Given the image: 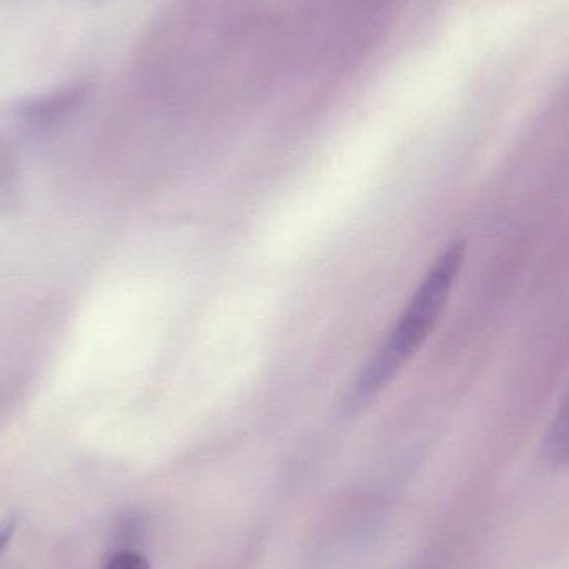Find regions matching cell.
I'll return each mask as SVG.
<instances>
[{
  "label": "cell",
  "instance_id": "obj_5",
  "mask_svg": "<svg viewBox=\"0 0 569 569\" xmlns=\"http://www.w3.org/2000/svg\"><path fill=\"white\" fill-rule=\"evenodd\" d=\"M103 569H150L149 561L136 551H117Z\"/></svg>",
  "mask_w": 569,
  "mask_h": 569
},
{
  "label": "cell",
  "instance_id": "obj_6",
  "mask_svg": "<svg viewBox=\"0 0 569 569\" xmlns=\"http://www.w3.org/2000/svg\"><path fill=\"white\" fill-rule=\"evenodd\" d=\"M17 523H19V518H17L16 513L6 515L0 520V555L6 550L9 541L12 540L13 533L17 530Z\"/></svg>",
  "mask_w": 569,
  "mask_h": 569
},
{
  "label": "cell",
  "instance_id": "obj_3",
  "mask_svg": "<svg viewBox=\"0 0 569 569\" xmlns=\"http://www.w3.org/2000/svg\"><path fill=\"white\" fill-rule=\"evenodd\" d=\"M543 450L555 467H569V390L548 428Z\"/></svg>",
  "mask_w": 569,
  "mask_h": 569
},
{
  "label": "cell",
  "instance_id": "obj_4",
  "mask_svg": "<svg viewBox=\"0 0 569 569\" xmlns=\"http://www.w3.org/2000/svg\"><path fill=\"white\" fill-rule=\"evenodd\" d=\"M20 202V176L16 157L0 143V216L12 212Z\"/></svg>",
  "mask_w": 569,
  "mask_h": 569
},
{
  "label": "cell",
  "instance_id": "obj_2",
  "mask_svg": "<svg viewBox=\"0 0 569 569\" xmlns=\"http://www.w3.org/2000/svg\"><path fill=\"white\" fill-rule=\"evenodd\" d=\"M86 97V87L76 86L47 93L22 103L17 110L19 119L33 129L47 130L62 123Z\"/></svg>",
  "mask_w": 569,
  "mask_h": 569
},
{
  "label": "cell",
  "instance_id": "obj_1",
  "mask_svg": "<svg viewBox=\"0 0 569 569\" xmlns=\"http://www.w3.org/2000/svg\"><path fill=\"white\" fill-rule=\"evenodd\" d=\"M465 257H467L465 240L451 243L438 257L437 262L433 263L401 313L397 327L358 375L357 383L351 388L345 403L350 413L360 411L377 395H380L428 340L447 307L448 297L463 266Z\"/></svg>",
  "mask_w": 569,
  "mask_h": 569
}]
</instances>
